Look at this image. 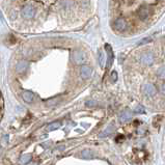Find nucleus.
<instances>
[{
	"label": "nucleus",
	"mask_w": 165,
	"mask_h": 165,
	"mask_svg": "<svg viewBox=\"0 0 165 165\" xmlns=\"http://www.w3.org/2000/svg\"><path fill=\"white\" fill-rule=\"evenodd\" d=\"M71 57H72V60L76 64H82L85 61V54L81 50H74L72 52Z\"/></svg>",
	"instance_id": "1"
},
{
	"label": "nucleus",
	"mask_w": 165,
	"mask_h": 165,
	"mask_svg": "<svg viewBox=\"0 0 165 165\" xmlns=\"http://www.w3.org/2000/svg\"><path fill=\"white\" fill-rule=\"evenodd\" d=\"M21 13H22V16L26 19H30V18H32L33 16L35 14V9L33 6H31V5H25L24 7L21 10Z\"/></svg>",
	"instance_id": "2"
},
{
	"label": "nucleus",
	"mask_w": 165,
	"mask_h": 165,
	"mask_svg": "<svg viewBox=\"0 0 165 165\" xmlns=\"http://www.w3.org/2000/svg\"><path fill=\"white\" fill-rule=\"evenodd\" d=\"M143 93H145V95L148 96V97H153V96L156 95L157 90H156L155 85L148 83V84H145V86H143Z\"/></svg>",
	"instance_id": "3"
},
{
	"label": "nucleus",
	"mask_w": 165,
	"mask_h": 165,
	"mask_svg": "<svg viewBox=\"0 0 165 165\" xmlns=\"http://www.w3.org/2000/svg\"><path fill=\"white\" fill-rule=\"evenodd\" d=\"M91 74H93V70H91L90 67H88V65H83V67L81 68L80 75L83 79H88L91 76Z\"/></svg>",
	"instance_id": "4"
},
{
	"label": "nucleus",
	"mask_w": 165,
	"mask_h": 165,
	"mask_svg": "<svg viewBox=\"0 0 165 165\" xmlns=\"http://www.w3.org/2000/svg\"><path fill=\"white\" fill-rule=\"evenodd\" d=\"M140 60L143 64L151 65V64H153V62H154V55L152 53H145V54H142Z\"/></svg>",
	"instance_id": "5"
},
{
	"label": "nucleus",
	"mask_w": 165,
	"mask_h": 165,
	"mask_svg": "<svg viewBox=\"0 0 165 165\" xmlns=\"http://www.w3.org/2000/svg\"><path fill=\"white\" fill-rule=\"evenodd\" d=\"M133 116V113L132 111H131L130 109H126L124 110V111L120 113L119 115V120L122 123H125V122H128V120H130L131 119H132Z\"/></svg>",
	"instance_id": "6"
},
{
	"label": "nucleus",
	"mask_w": 165,
	"mask_h": 165,
	"mask_svg": "<svg viewBox=\"0 0 165 165\" xmlns=\"http://www.w3.org/2000/svg\"><path fill=\"white\" fill-rule=\"evenodd\" d=\"M105 49L107 51V68H110L112 64V62H113V52H112L111 47L109 45H106Z\"/></svg>",
	"instance_id": "7"
},
{
	"label": "nucleus",
	"mask_w": 165,
	"mask_h": 165,
	"mask_svg": "<svg viewBox=\"0 0 165 165\" xmlns=\"http://www.w3.org/2000/svg\"><path fill=\"white\" fill-rule=\"evenodd\" d=\"M27 68H28V62L26 61V60H20V61L17 64V72L23 73V72H25Z\"/></svg>",
	"instance_id": "8"
},
{
	"label": "nucleus",
	"mask_w": 165,
	"mask_h": 165,
	"mask_svg": "<svg viewBox=\"0 0 165 165\" xmlns=\"http://www.w3.org/2000/svg\"><path fill=\"white\" fill-rule=\"evenodd\" d=\"M126 26H127V23H126V21L124 19H117L114 22V27L119 31L124 30L126 28Z\"/></svg>",
	"instance_id": "9"
},
{
	"label": "nucleus",
	"mask_w": 165,
	"mask_h": 165,
	"mask_svg": "<svg viewBox=\"0 0 165 165\" xmlns=\"http://www.w3.org/2000/svg\"><path fill=\"white\" fill-rule=\"evenodd\" d=\"M22 98L23 100L27 102V103H31V102L33 101V99H35V95H33V93H31V91L26 90L22 94Z\"/></svg>",
	"instance_id": "10"
},
{
	"label": "nucleus",
	"mask_w": 165,
	"mask_h": 165,
	"mask_svg": "<svg viewBox=\"0 0 165 165\" xmlns=\"http://www.w3.org/2000/svg\"><path fill=\"white\" fill-rule=\"evenodd\" d=\"M148 14H150V13H148V9L146 6H141L139 10H138V16H139L140 19H145V18H148Z\"/></svg>",
	"instance_id": "11"
},
{
	"label": "nucleus",
	"mask_w": 165,
	"mask_h": 165,
	"mask_svg": "<svg viewBox=\"0 0 165 165\" xmlns=\"http://www.w3.org/2000/svg\"><path fill=\"white\" fill-rule=\"evenodd\" d=\"M31 159H32V156H31L30 154H24V155L21 156L20 163L21 164H27L31 161Z\"/></svg>",
	"instance_id": "12"
},
{
	"label": "nucleus",
	"mask_w": 165,
	"mask_h": 165,
	"mask_svg": "<svg viewBox=\"0 0 165 165\" xmlns=\"http://www.w3.org/2000/svg\"><path fill=\"white\" fill-rule=\"evenodd\" d=\"M114 131V126L113 125H110L108 128H106V130L104 131L102 134H100V137H105V136H108L110 134H112Z\"/></svg>",
	"instance_id": "13"
},
{
	"label": "nucleus",
	"mask_w": 165,
	"mask_h": 165,
	"mask_svg": "<svg viewBox=\"0 0 165 165\" xmlns=\"http://www.w3.org/2000/svg\"><path fill=\"white\" fill-rule=\"evenodd\" d=\"M81 157L84 159H91L94 157V153L90 150H84L81 152Z\"/></svg>",
	"instance_id": "14"
},
{
	"label": "nucleus",
	"mask_w": 165,
	"mask_h": 165,
	"mask_svg": "<svg viewBox=\"0 0 165 165\" xmlns=\"http://www.w3.org/2000/svg\"><path fill=\"white\" fill-rule=\"evenodd\" d=\"M60 127H61V124H60L59 122H54V123H52V124H50L48 126L47 130H48V131H54V130L59 129Z\"/></svg>",
	"instance_id": "15"
},
{
	"label": "nucleus",
	"mask_w": 165,
	"mask_h": 165,
	"mask_svg": "<svg viewBox=\"0 0 165 165\" xmlns=\"http://www.w3.org/2000/svg\"><path fill=\"white\" fill-rule=\"evenodd\" d=\"M134 112H136V113H143V112H145V109H143V107L141 105H138L134 109Z\"/></svg>",
	"instance_id": "16"
},
{
	"label": "nucleus",
	"mask_w": 165,
	"mask_h": 165,
	"mask_svg": "<svg viewBox=\"0 0 165 165\" xmlns=\"http://www.w3.org/2000/svg\"><path fill=\"white\" fill-rule=\"evenodd\" d=\"M104 59H105V58H104V54L101 52V53L99 54V62H100V64H101V65H103V64H104V61H105V60H104Z\"/></svg>",
	"instance_id": "17"
},
{
	"label": "nucleus",
	"mask_w": 165,
	"mask_h": 165,
	"mask_svg": "<svg viewBox=\"0 0 165 165\" xmlns=\"http://www.w3.org/2000/svg\"><path fill=\"white\" fill-rule=\"evenodd\" d=\"M117 80V73L116 72H112L111 73V81L112 82H115Z\"/></svg>",
	"instance_id": "18"
},
{
	"label": "nucleus",
	"mask_w": 165,
	"mask_h": 165,
	"mask_svg": "<svg viewBox=\"0 0 165 165\" xmlns=\"http://www.w3.org/2000/svg\"><path fill=\"white\" fill-rule=\"evenodd\" d=\"M158 75H160L161 78H164V69H163V68H162V69L160 70V73L158 72Z\"/></svg>",
	"instance_id": "19"
},
{
	"label": "nucleus",
	"mask_w": 165,
	"mask_h": 165,
	"mask_svg": "<svg viewBox=\"0 0 165 165\" xmlns=\"http://www.w3.org/2000/svg\"><path fill=\"white\" fill-rule=\"evenodd\" d=\"M151 41V38H145V40H143V41H141L140 43H139V45H143L145 43H148V42H150Z\"/></svg>",
	"instance_id": "20"
},
{
	"label": "nucleus",
	"mask_w": 165,
	"mask_h": 165,
	"mask_svg": "<svg viewBox=\"0 0 165 165\" xmlns=\"http://www.w3.org/2000/svg\"><path fill=\"white\" fill-rule=\"evenodd\" d=\"M86 104H87L88 106H94V105L96 104V102H95V101H88Z\"/></svg>",
	"instance_id": "21"
}]
</instances>
